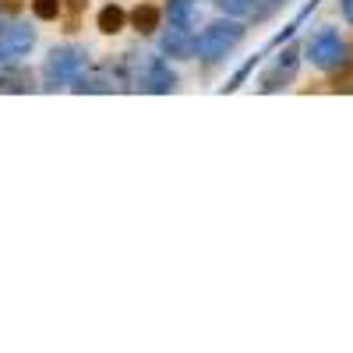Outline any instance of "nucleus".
Instances as JSON below:
<instances>
[{"mask_svg":"<svg viewBox=\"0 0 353 353\" xmlns=\"http://www.w3.org/2000/svg\"><path fill=\"white\" fill-rule=\"evenodd\" d=\"M237 39H241V25H223L219 21L212 28H205L194 46H198V53L205 57V61H219L230 46H237Z\"/></svg>","mask_w":353,"mask_h":353,"instance_id":"1","label":"nucleus"},{"mask_svg":"<svg viewBox=\"0 0 353 353\" xmlns=\"http://www.w3.org/2000/svg\"><path fill=\"white\" fill-rule=\"evenodd\" d=\"M307 53H311V64L314 68H336L343 61V43H339L336 32H321V36L311 39Z\"/></svg>","mask_w":353,"mask_h":353,"instance_id":"2","label":"nucleus"},{"mask_svg":"<svg viewBox=\"0 0 353 353\" xmlns=\"http://www.w3.org/2000/svg\"><path fill=\"white\" fill-rule=\"evenodd\" d=\"M81 53L71 50V46H61V50H53L50 53V61H46V74L57 78V81H64V78H74L81 71Z\"/></svg>","mask_w":353,"mask_h":353,"instance_id":"3","label":"nucleus"},{"mask_svg":"<svg viewBox=\"0 0 353 353\" xmlns=\"http://www.w3.org/2000/svg\"><path fill=\"white\" fill-rule=\"evenodd\" d=\"M28 46H32V32L21 25H8L0 28V57H21L28 53Z\"/></svg>","mask_w":353,"mask_h":353,"instance_id":"4","label":"nucleus"},{"mask_svg":"<svg viewBox=\"0 0 353 353\" xmlns=\"http://www.w3.org/2000/svg\"><path fill=\"white\" fill-rule=\"evenodd\" d=\"M170 85H173V74H170L163 64H149V68H145L141 88H149V92H166Z\"/></svg>","mask_w":353,"mask_h":353,"instance_id":"5","label":"nucleus"},{"mask_svg":"<svg viewBox=\"0 0 353 353\" xmlns=\"http://www.w3.org/2000/svg\"><path fill=\"white\" fill-rule=\"evenodd\" d=\"M131 21H134V28H138V32H145V36H149L152 28L159 25V11H156L152 4H141V8H134Z\"/></svg>","mask_w":353,"mask_h":353,"instance_id":"6","label":"nucleus"},{"mask_svg":"<svg viewBox=\"0 0 353 353\" xmlns=\"http://www.w3.org/2000/svg\"><path fill=\"white\" fill-rule=\"evenodd\" d=\"M293 68H297V53H286V61H279L276 71L265 78V88H279V81H290L293 78Z\"/></svg>","mask_w":353,"mask_h":353,"instance_id":"7","label":"nucleus"},{"mask_svg":"<svg viewBox=\"0 0 353 353\" xmlns=\"http://www.w3.org/2000/svg\"><path fill=\"white\" fill-rule=\"evenodd\" d=\"M99 28H103L106 36L121 32V28H124V11H121V8H103V11H99Z\"/></svg>","mask_w":353,"mask_h":353,"instance_id":"8","label":"nucleus"},{"mask_svg":"<svg viewBox=\"0 0 353 353\" xmlns=\"http://www.w3.org/2000/svg\"><path fill=\"white\" fill-rule=\"evenodd\" d=\"M170 21H173V28H191V4L188 0H173L170 4Z\"/></svg>","mask_w":353,"mask_h":353,"instance_id":"9","label":"nucleus"},{"mask_svg":"<svg viewBox=\"0 0 353 353\" xmlns=\"http://www.w3.org/2000/svg\"><path fill=\"white\" fill-rule=\"evenodd\" d=\"M216 4L226 14H248V11H254V0H216Z\"/></svg>","mask_w":353,"mask_h":353,"instance_id":"10","label":"nucleus"},{"mask_svg":"<svg viewBox=\"0 0 353 353\" xmlns=\"http://www.w3.org/2000/svg\"><path fill=\"white\" fill-rule=\"evenodd\" d=\"M32 11L39 18H57L61 14V0H32Z\"/></svg>","mask_w":353,"mask_h":353,"instance_id":"11","label":"nucleus"},{"mask_svg":"<svg viewBox=\"0 0 353 353\" xmlns=\"http://www.w3.org/2000/svg\"><path fill=\"white\" fill-rule=\"evenodd\" d=\"M0 8H4V11H18L21 0H0Z\"/></svg>","mask_w":353,"mask_h":353,"instance_id":"12","label":"nucleus"},{"mask_svg":"<svg viewBox=\"0 0 353 353\" xmlns=\"http://www.w3.org/2000/svg\"><path fill=\"white\" fill-rule=\"evenodd\" d=\"M343 11H346V18L353 21V0H343Z\"/></svg>","mask_w":353,"mask_h":353,"instance_id":"13","label":"nucleus"},{"mask_svg":"<svg viewBox=\"0 0 353 353\" xmlns=\"http://www.w3.org/2000/svg\"><path fill=\"white\" fill-rule=\"evenodd\" d=\"M68 4H71V11H81V4H85V0H68Z\"/></svg>","mask_w":353,"mask_h":353,"instance_id":"14","label":"nucleus"}]
</instances>
